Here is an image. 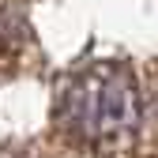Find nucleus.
Listing matches in <instances>:
<instances>
[{
	"label": "nucleus",
	"mask_w": 158,
	"mask_h": 158,
	"mask_svg": "<svg viewBox=\"0 0 158 158\" xmlns=\"http://www.w3.org/2000/svg\"><path fill=\"white\" fill-rule=\"evenodd\" d=\"M151 124H154V132H158V83H154V90H151Z\"/></svg>",
	"instance_id": "nucleus-3"
},
{
	"label": "nucleus",
	"mask_w": 158,
	"mask_h": 158,
	"mask_svg": "<svg viewBox=\"0 0 158 158\" xmlns=\"http://www.w3.org/2000/svg\"><path fill=\"white\" fill-rule=\"evenodd\" d=\"M30 27L15 0H0V75H11L27 64Z\"/></svg>",
	"instance_id": "nucleus-2"
},
{
	"label": "nucleus",
	"mask_w": 158,
	"mask_h": 158,
	"mask_svg": "<svg viewBox=\"0 0 158 158\" xmlns=\"http://www.w3.org/2000/svg\"><path fill=\"white\" fill-rule=\"evenodd\" d=\"M0 158H42V154H34V151H0Z\"/></svg>",
	"instance_id": "nucleus-4"
},
{
	"label": "nucleus",
	"mask_w": 158,
	"mask_h": 158,
	"mask_svg": "<svg viewBox=\"0 0 158 158\" xmlns=\"http://www.w3.org/2000/svg\"><path fill=\"white\" fill-rule=\"evenodd\" d=\"M53 121L68 143L83 151H124L139 128V90L132 72L117 60H98L72 72L56 90Z\"/></svg>",
	"instance_id": "nucleus-1"
}]
</instances>
